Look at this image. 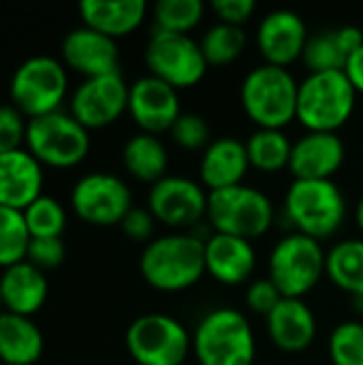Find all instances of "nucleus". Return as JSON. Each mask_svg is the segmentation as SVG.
Listing matches in <instances>:
<instances>
[{"mask_svg": "<svg viewBox=\"0 0 363 365\" xmlns=\"http://www.w3.org/2000/svg\"><path fill=\"white\" fill-rule=\"evenodd\" d=\"M282 302V293L278 291V287L270 280V278H261L255 280L248 291H246V306L261 317H270L272 310Z\"/></svg>", "mask_w": 363, "mask_h": 365, "instance_id": "38", "label": "nucleus"}, {"mask_svg": "<svg viewBox=\"0 0 363 365\" xmlns=\"http://www.w3.org/2000/svg\"><path fill=\"white\" fill-rule=\"evenodd\" d=\"M344 73L349 77V81L353 83L355 92L363 94V45L347 60V66H344Z\"/></svg>", "mask_w": 363, "mask_h": 365, "instance_id": "41", "label": "nucleus"}, {"mask_svg": "<svg viewBox=\"0 0 363 365\" xmlns=\"http://www.w3.org/2000/svg\"><path fill=\"white\" fill-rule=\"evenodd\" d=\"M62 60L86 79L120 73L118 43L88 26L71 30L62 41Z\"/></svg>", "mask_w": 363, "mask_h": 365, "instance_id": "17", "label": "nucleus"}, {"mask_svg": "<svg viewBox=\"0 0 363 365\" xmlns=\"http://www.w3.org/2000/svg\"><path fill=\"white\" fill-rule=\"evenodd\" d=\"M148 210L156 222H163L171 229H186L205 218L208 192L203 184L190 178L167 175L152 184L148 192Z\"/></svg>", "mask_w": 363, "mask_h": 365, "instance_id": "13", "label": "nucleus"}, {"mask_svg": "<svg viewBox=\"0 0 363 365\" xmlns=\"http://www.w3.org/2000/svg\"><path fill=\"white\" fill-rule=\"evenodd\" d=\"M148 4L143 0H83L79 15L83 26L109 36L120 38L135 32L145 19Z\"/></svg>", "mask_w": 363, "mask_h": 365, "instance_id": "24", "label": "nucleus"}, {"mask_svg": "<svg viewBox=\"0 0 363 365\" xmlns=\"http://www.w3.org/2000/svg\"><path fill=\"white\" fill-rule=\"evenodd\" d=\"M24 220L30 237H62L66 229V212L53 197L41 195L24 212Z\"/></svg>", "mask_w": 363, "mask_h": 365, "instance_id": "33", "label": "nucleus"}, {"mask_svg": "<svg viewBox=\"0 0 363 365\" xmlns=\"http://www.w3.org/2000/svg\"><path fill=\"white\" fill-rule=\"evenodd\" d=\"M145 64L150 75L163 79L175 90L197 86L208 73V60L199 41L190 34L154 30L145 45Z\"/></svg>", "mask_w": 363, "mask_h": 365, "instance_id": "11", "label": "nucleus"}, {"mask_svg": "<svg viewBox=\"0 0 363 365\" xmlns=\"http://www.w3.org/2000/svg\"><path fill=\"white\" fill-rule=\"evenodd\" d=\"M327 255L321 242L291 233L285 235L270 255V280L278 287L282 297L304 299L325 274Z\"/></svg>", "mask_w": 363, "mask_h": 365, "instance_id": "7", "label": "nucleus"}, {"mask_svg": "<svg viewBox=\"0 0 363 365\" xmlns=\"http://www.w3.org/2000/svg\"><path fill=\"white\" fill-rule=\"evenodd\" d=\"M173 141L184 150H205L210 141V124L199 113H182L171 126Z\"/></svg>", "mask_w": 363, "mask_h": 365, "instance_id": "35", "label": "nucleus"}, {"mask_svg": "<svg viewBox=\"0 0 363 365\" xmlns=\"http://www.w3.org/2000/svg\"><path fill=\"white\" fill-rule=\"evenodd\" d=\"M347 51L340 43L338 30H323L308 38L302 62L306 64L308 73H327V71H344L347 66Z\"/></svg>", "mask_w": 363, "mask_h": 365, "instance_id": "30", "label": "nucleus"}, {"mask_svg": "<svg viewBox=\"0 0 363 365\" xmlns=\"http://www.w3.org/2000/svg\"><path fill=\"white\" fill-rule=\"evenodd\" d=\"M122 231L126 237H131L133 242H148L154 235V227H156V218L152 216L150 210L143 207H131V212L124 216V220L120 222Z\"/></svg>", "mask_w": 363, "mask_h": 365, "instance_id": "39", "label": "nucleus"}, {"mask_svg": "<svg viewBox=\"0 0 363 365\" xmlns=\"http://www.w3.org/2000/svg\"><path fill=\"white\" fill-rule=\"evenodd\" d=\"M285 212L297 233L317 242L336 235L347 218V199L334 180H293Z\"/></svg>", "mask_w": 363, "mask_h": 365, "instance_id": "5", "label": "nucleus"}, {"mask_svg": "<svg viewBox=\"0 0 363 365\" xmlns=\"http://www.w3.org/2000/svg\"><path fill=\"white\" fill-rule=\"evenodd\" d=\"M250 169L246 143L235 137L214 139L201 156L199 175L208 192L240 186Z\"/></svg>", "mask_w": 363, "mask_h": 365, "instance_id": "21", "label": "nucleus"}, {"mask_svg": "<svg viewBox=\"0 0 363 365\" xmlns=\"http://www.w3.org/2000/svg\"><path fill=\"white\" fill-rule=\"evenodd\" d=\"M71 205L83 222L94 227H113L131 212L133 195L118 175L96 171L77 180L71 192Z\"/></svg>", "mask_w": 363, "mask_h": 365, "instance_id": "12", "label": "nucleus"}, {"mask_svg": "<svg viewBox=\"0 0 363 365\" xmlns=\"http://www.w3.org/2000/svg\"><path fill=\"white\" fill-rule=\"evenodd\" d=\"M325 274L338 289L353 295V299L363 297V240L338 242L327 252Z\"/></svg>", "mask_w": 363, "mask_h": 365, "instance_id": "27", "label": "nucleus"}, {"mask_svg": "<svg viewBox=\"0 0 363 365\" xmlns=\"http://www.w3.org/2000/svg\"><path fill=\"white\" fill-rule=\"evenodd\" d=\"M257 267V252L252 242L214 233L205 242V274H210L220 284H242L246 282Z\"/></svg>", "mask_w": 363, "mask_h": 365, "instance_id": "20", "label": "nucleus"}, {"mask_svg": "<svg viewBox=\"0 0 363 365\" xmlns=\"http://www.w3.org/2000/svg\"><path fill=\"white\" fill-rule=\"evenodd\" d=\"M43 169L28 150L0 154V205L24 212L41 197Z\"/></svg>", "mask_w": 363, "mask_h": 365, "instance_id": "19", "label": "nucleus"}, {"mask_svg": "<svg viewBox=\"0 0 363 365\" xmlns=\"http://www.w3.org/2000/svg\"><path fill=\"white\" fill-rule=\"evenodd\" d=\"M126 351L137 365H182L193 353V336L169 314H143L126 329Z\"/></svg>", "mask_w": 363, "mask_h": 365, "instance_id": "9", "label": "nucleus"}, {"mask_svg": "<svg viewBox=\"0 0 363 365\" xmlns=\"http://www.w3.org/2000/svg\"><path fill=\"white\" fill-rule=\"evenodd\" d=\"M28 152L47 167L66 169L79 165L90 152L88 128L81 126L71 113L53 111L28 120L26 130Z\"/></svg>", "mask_w": 363, "mask_h": 365, "instance_id": "8", "label": "nucleus"}, {"mask_svg": "<svg viewBox=\"0 0 363 365\" xmlns=\"http://www.w3.org/2000/svg\"><path fill=\"white\" fill-rule=\"evenodd\" d=\"M329 357L334 365H363V323L344 321L332 331Z\"/></svg>", "mask_w": 363, "mask_h": 365, "instance_id": "34", "label": "nucleus"}, {"mask_svg": "<svg viewBox=\"0 0 363 365\" xmlns=\"http://www.w3.org/2000/svg\"><path fill=\"white\" fill-rule=\"evenodd\" d=\"M43 334L30 317L0 312V364H36L43 355Z\"/></svg>", "mask_w": 363, "mask_h": 365, "instance_id": "25", "label": "nucleus"}, {"mask_svg": "<svg viewBox=\"0 0 363 365\" xmlns=\"http://www.w3.org/2000/svg\"><path fill=\"white\" fill-rule=\"evenodd\" d=\"M297 90L300 81L289 68L263 62L244 77L240 98L257 128L282 130L291 120H297Z\"/></svg>", "mask_w": 363, "mask_h": 365, "instance_id": "2", "label": "nucleus"}, {"mask_svg": "<svg viewBox=\"0 0 363 365\" xmlns=\"http://www.w3.org/2000/svg\"><path fill=\"white\" fill-rule=\"evenodd\" d=\"M28 122L24 113L13 105H0V154L21 150V141H26Z\"/></svg>", "mask_w": 363, "mask_h": 365, "instance_id": "36", "label": "nucleus"}, {"mask_svg": "<svg viewBox=\"0 0 363 365\" xmlns=\"http://www.w3.org/2000/svg\"><path fill=\"white\" fill-rule=\"evenodd\" d=\"M355 98L344 71L308 73L297 90V120L308 133H338L351 120Z\"/></svg>", "mask_w": 363, "mask_h": 365, "instance_id": "4", "label": "nucleus"}, {"mask_svg": "<svg viewBox=\"0 0 363 365\" xmlns=\"http://www.w3.org/2000/svg\"><path fill=\"white\" fill-rule=\"evenodd\" d=\"M267 321V336L285 353H302L317 338V319L304 299L282 297Z\"/></svg>", "mask_w": 363, "mask_h": 365, "instance_id": "22", "label": "nucleus"}, {"mask_svg": "<svg viewBox=\"0 0 363 365\" xmlns=\"http://www.w3.org/2000/svg\"><path fill=\"white\" fill-rule=\"evenodd\" d=\"M246 41L248 38H246L244 28L218 21L208 28L199 45L210 66H225V64L235 62L244 53Z\"/></svg>", "mask_w": 363, "mask_h": 365, "instance_id": "29", "label": "nucleus"}, {"mask_svg": "<svg viewBox=\"0 0 363 365\" xmlns=\"http://www.w3.org/2000/svg\"><path fill=\"white\" fill-rule=\"evenodd\" d=\"M208 222L214 233H227L252 242L270 231L274 222V203L252 186H231L208 192Z\"/></svg>", "mask_w": 363, "mask_h": 365, "instance_id": "6", "label": "nucleus"}, {"mask_svg": "<svg viewBox=\"0 0 363 365\" xmlns=\"http://www.w3.org/2000/svg\"><path fill=\"white\" fill-rule=\"evenodd\" d=\"M122 163L133 178L148 184H156L158 180L167 178L169 154L165 143L156 135L137 133L124 143Z\"/></svg>", "mask_w": 363, "mask_h": 365, "instance_id": "26", "label": "nucleus"}, {"mask_svg": "<svg viewBox=\"0 0 363 365\" xmlns=\"http://www.w3.org/2000/svg\"><path fill=\"white\" fill-rule=\"evenodd\" d=\"M255 9H257L255 0H214L212 2V11L218 17V21L240 26V28L252 17Z\"/></svg>", "mask_w": 363, "mask_h": 365, "instance_id": "40", "label": "nucleus"}, {"mask_svg": "<svg viewBox=\"0 0 363 365\" xmlns=\"http://www.w3.org/2000/svg\"><path fill=\"white\" fill-rule=\"evenodd\" d=\"M30 240L24 214L0 205V267L6 269L26 261Z\"/></svg>", "mask_w": 363, "mask_h": 365, "instance_id": "31", "label": "nucleus"}, {"mask_svg": "<svg viewBox=\"0 0 363 365\" xmlns=\"http://www.w3.org/2000/svg\"><path fill=\"white\" fill-rule=\"evenodd\" d=\"M205 4L201 0H160L154 4L156 30L188 34L203 19Z\"/></svg>", "mask_w": 363, "mask_h": 365, "instance_id": "32", "label": "nucleus"}, {"mask_svg": "<svg viewBox=\"0 0 363 365\" xmlns=\"http://www.w3.org/2000/svg\"><path fill=\"white\" fill-rule=\"evenodd\" d=\"M139 272L160 293L186 291L205 274V242L188 233L156 237L143 248Z\"/></svg>", "mask_w": 363, "mask_h": 365, "instance_id": "1", "label": "nucleus"}, {"mask_svg": "<svg viewBox=\"0 0 363 365\" xmlns=\"http://www.w3.org/2000/svg\"><path fill=\"white\" fill-rule=\"evenodd\" d=\"M0 306H2V299H0Z\"/></svg>", "mask_w": 363, "mask_h": 365, "instance_id": "43", "label": "nucleus"}, {"mask_svg": "<svg viewBox=\"0 0 363 365\" xmlns=\"http://www.w3.org/2000/svg\"><path fill=\"white\" fill-rule=\"evenodd\" d=\"M344 158L347 148L338 133H306L293 143L289 171L295 180H332Z\"/></svg>", "mask_w": 363, "mask_h": 365, "instance_id": "18", "label": "nucleus"}, {"mask_svg": "<svg viewBox=\"0 0 363 365\" xmlns=\"http://www.w3.org/2000/svg\"><path fill=\"white\" fill-rule=\"evenodd\" d=\"M128 111V86L122 73L83 79L71 98V115L90 128H105Z\"/></svg>", "mask_w": 363, "mask_h": 365, "instance_id": "14", "label": "nucleus"}, {"mask_svg": "<svg viewBox=\"0 0 363 365\" xmlns=\"http://www.w3.org/2000/svg\"><path fill=\"white\" fill-rule=\"evenodd\" d=\"M246 143L250 167L263 173H278L289 169L293 143L291 139L278 128H257Z\"/></svg>", "mask_w": 363, "mask_h": 365, "instance_id": "28", "label": "nucleus"}, {"mask_svg": "<svg viewBox=\"0 0 363 365\" xmlns=\"http://www.w3.org/2000/svg\"><path fill=\"white\" fill-rule=\"evenodd\" d=\"M64 257H66V248L62 237H34L30 240L26 261L39 267L41 272H45L62 265Z\"/></svg>", "mask_w": 363, "mask_h": 365, "instance_id": "37", "label": "nucleus"}, {"mask_svg": "<svg viewBox=\"0 0 363 365\" xmlns=\"http://www.w3.org/2000/svg\"><path fill=\"white\" fill-rule=\"evenodd\" d=\"M49 284L45 272L28 261L11 265L0 276V299L6 312L19 317H32L47 299Z\"/></svg>", "mask_w": 363, "mask_h": 365, "instance_id": "23", "label": "nucleus"}, {"mask_svg": "<svg viewBox=\"0 0 363 365\" xmlns=\"http://www.w3.org/2000/svg\"><path fill=\"white\" fill-rule=\"evenodd\" d=\"M193 355L199 365H252L257 342L248 319L235 308L208 312L195 327Z\"/></svg>", "mask_w": 363, "mask_h": 365, "instance_id": "3", "label": "nucleus"}, {"mask_svg": "<svg viewBox=\"0 0 363 365\" xmlns=\"http://www.w3.org/2000/svg\"><path fill=\"white\" fill-rule=\"evenodd\" d=\"M308 38L306 21L291 9L270 11L257 28V47L265 64L282 68L302 60Z\"/></svg>", "mask_w": 363, "mask_h": 365, "instance_id": "16", "label": "nucleus"}, {"mask_svg": "<svg viewBox=\"0 0 363 365\" xmlns=\"http://www.w3.org/2000/svg\"><path fill=\"white\" fill-rule=\"evenodd\" d=\"M128 113L141 133L158 135L171 130L182 115L180 94L173 86L154 75L139 77L128 86Z\"/></svg>", "mask_w": 363, "mask_h": 365, "instance_id": "15", "label": "nucleus"}, {"mask_svg": "<svg viewBox=\"0 0 363 365\" xmlns=\"http://www.w3.org/2000/svg\"><path fill=\"white\" fill-rule=\"evenodd\" d=\"M66 68L51 56L24 60L11 77V101L24 115L41 118L58 111L66 94Z\"/></svg>", "mask_w": 363, "mask_h": 365, "instance_id": "10", "label": "nucleus"}, {"mask_svg": "<svg viewBox=\"0 0 363 365\" xmlns=\"http://www.w3.org/2000/svg\"><path fill=\"white\" fill-rule=\"evenodd\" d=\"M355 220H357V227L362 229V233H363V197L359 199V203H357V210H355Z\"/></svg>", "mask_w": 363, "mask_h": 365, "instance_id": "42", "label": "nucleus"}]
</instances>
